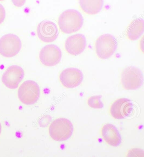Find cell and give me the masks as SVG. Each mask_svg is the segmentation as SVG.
Here are the masks:
<instances>
[{"instance_id": "cell-16", "label": "cell", "mask_w": 144, "mask_h": 157, "mask_svg": "<svg viewBox=\"0 0 144 157\" xmlns=\"http://www.w3.org/2000/svg\"><path fill=\"white\" fill-rule=\"evenodd\" d=\"M102 98V96H94L90 97L88 99V104L91 108L101 109L104 107Z\"/></svg>"}, {"instance_id": "cell-4", "label": "cell", "mask_w": 144, "mask_h": 157, "mask_svg": "<svg viewBox=\"0 0 144 157\" xmlns=\"http://www.w3.org/2000/svg\"><path fill=\"white\" fill-rule=\"evenodd\" d=\"M40 94V88L38 84L32 80L24 82L18 89L19 99L26 105L34 104L39 99Z\"/></svg>"}, {"instance_id": "cell-17", "label": "cell", "mask_w": 144, "mask_h": 157, "mask_svg": "<svg viewBox=\"0 0 144 157\" xmlns=\"http://www.w3.org/2000/svg\"><path fill=\"white\" fill-rule=\"evenodd\" d=\"M127 157H144V150L139 148H133L128 151Z\"/></svg>"}, {"instance_id": "cell-5", "label": "cell", "mask_w": 144, "mask_h": 157, "mask_svg": "<svg viewBox=\"0 0 144 157\" xmlns=\"http://www.w3.org/2000/svg\"><path fill=\"white\" fill-rule=\"evenodd\" d=\"M121 81L124 89L127 90L138 89L143 82L142 72L134 66H129L123 71Z\"/></svg>"}, {"instance_id": "cell-10", "label": "cell", "mask_w": 144, "mask_h": 157, "mask_svg": "<svg viewBox=\"0 0 144 157\" xmlns=\"http://www.w3.org/2000/svg\"><path fill=\"white\" fill-rule=\"evenodd\" d=\"M59 78L63 86L66 88H73L77 87L82 83L83 75L78 68H70L63 71Z\"/></svg>"}, {"instance_id": "cell-7", "label": "cell", "mask_w": 144, "mask_h": 157, "mask_svg": "<svg viewBox=\"0 0 144 157\" xmlns=\"http://www.w3.org/2000/svg\"><path fill=\"white\" fill-rule=\"evenodd\" d=\"M24 77L23 69L20 66H12L9 67L2 75V81L6 87L15 89Z\"/></svg>"}, {"instance_id": "cell-8", "label": "cell", "mask_w": 144, "mask_h": 157, "mask_svg": "<svg viewBox=\"0 0 144 157\" xmlns=\"http://www.w3.org/2000/svg\"><path fill=\"white\" fill-rule=\"evenodd\" d=\"M62 52L58 46L53 44L47 45L43 48L39 54L41 62L45 66H53L61 60Z\"/></svg>"}, {"instance_id": "cell-19", "label": "cell", "mask_w": 144, "mask_h": 157, "mask_svg": "<svg viewBox=\"0 0 144 157\" xmlns=\"http://www.w3.org/2000/svg\"><path fill=\"white\" fill-rule=\"evenodd\" d=\"M1 132H2V125H1V123H0V134H1Z\"/></svg>"}, {"instance_id": "cell-15", "label": "cell", "mask_w": 144, "mask_h": 157, "mask_svg": "<svg viewBox=\"0 0 144 157\" xmlns=\"http://www.w3.org/2000/svg\"><path fill=\"white\" fill-rule=\"evenodd\" d=\"M81 9L89 15H95L100 12L104 4L103 1H80Z\"/></svg>"}, {"instance_id": "cell-9", "label": "cell", "mask_w": 144, "mask_h": 157, "mask_svg": "<svg viewBox=\"0 0 144 157\" xmlns=\"http://www.w3.org/2000/svg\"><path fill=\"white\" fill-rule=\"evenodd\" d=\"M38 38L43 42L50 43L54 41L59 35V30L56 24L51 21H42L37 29Z\"/></svg>"}, {"instance_id": "cell-12", "label": "cell", "mask_w": 144, "mask_h": 157, "mask_svg": "<svg viewBox=\"0 0 144 157\" xmlns=\"http://www.w3.org/2000/svg\"><path fill=\"white\" fill-rule=\"evenodd\" d=\"M86 46V39L82 34L71 35L67 39L65 44L66 51L70 55L77 56L83 52Z\"/></svg>"}, {"instance_id": "cell-11", "label": "cell", "mask_w": 144, "mask_h": 157, "mask_svg": "<svg viewBox=\"0 0 144 157\" xmlns=\"http://www.w3.org/2000/svg\"><path fill=\"white\" fill-rule=\"evenodd\" d=\"M133 106L129 99L121 98L113 103L110 108V112L112 117L115 119H125L131 113Z\"/></svg>"}, {"instance_id": "cell-3", "label": "cell", "mask_w": 144, "mask_h": 157, "mask_svg": "<svg viewBox=\"0 0 144 157\" xmlns=\"http://www.w3.org/2000/svg\"><path fill=\"white\" fill-rule=\"evenodd\" d=\"M117 42L113 35L109 34L101 35L95 42V51L98 57L107 59L111 57L117 49Z\"/></svg>"}, {"instance_id": "cell-2", "label": "cell", "mask_w": 144, "mask_h": 157, "mask_svg": "<svg viewBox=\"0 0 144 157\" xmlns=\"http://www.w3.org/2000/svg\"><path fill=\"white\" fill-rule=\"evenodd\" d=\"M74 127L72 123L66 118L56 119L49 126V134L52 139L57 141H66L72 136Z\"/></svg>"}, {"instance_id": "cell-18", "label": "cell", "mask_w": 144, "mask_h": 157, "mask_svg": "<svg viewBox=\"0 0 144 157\" xmlns=\"http://www.w3.org/2000/svg\"><path fill=\"white\" fill-rule=\"evenodd\" d=\"M5 9L2 4H0V24H2L5 19Z\"/></svg>"}, {"instance_id": "cell-6", "label": "cell", "mask_w": 144, "mask_h": 157, "mask_svg": "<svg viewBox=\"0 0 144 157\" xmlns=\"http://www.w3.org/2000/svg\"><path fill=\"white\" fill-rule=\"evenodd\" d=\"M21 47L20 38L14 34H7L0 39V54L4 57H14L19 52Z\"/></svg>"}, {"instance_id": "cell-13", "label": "cell", "mask_w": 144, "mask_h": 157, "mask_svg": "<svg viewBox=\"0 0 144 157\" xmlns=\"http://www.w3.org/2000/svg\"><path fill=\"white\" fill-rule=\"evenodd\" d=\"M103 139L108 144L113 147H118L121 143L122 138L117 128L114 125L106 124L101 130Z\"/></svg>"}, {"instance_id": "cell-1", "label": "cell", "mask_w": 144, "mask_h": 157, "mask_svg": "<svg viewBox=\"0 0 144 157\" xmlns=\"http://www.w3.org/2000/svg\"><path fill=\"white\" fill-rule=\"evenodd\" d=\"M58 24L63 33L71 34L78 31L82 27L83 17L77 10H67L60 15Z\"/></svg>"}, {"instance_id": "cell-14", "label": "cell", "mask_w": 144, "mask_h": 157, "mask_svg": "<svg viewBox=\"0 0 144 157\" xmlns=\"http://www.w3.org/2000/svg\"><path fill=\"white\" fill-rule=\"evenodd\" d=\"M144 31V21L142 18H137L132 21L128 26L127 36L130 40L138 39Z\"/></svg>"}]
</instances>
